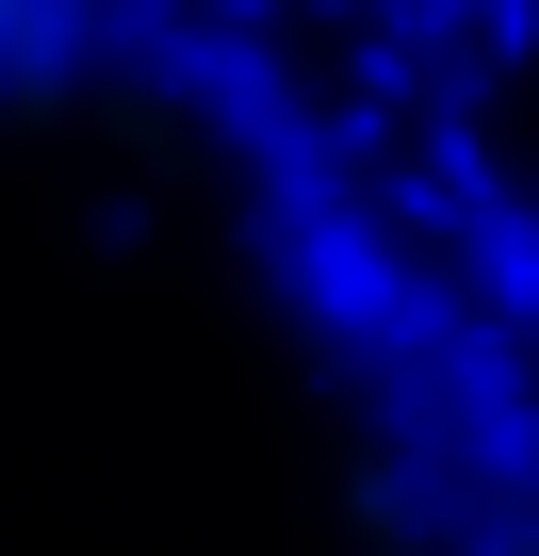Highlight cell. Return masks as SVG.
Returning a JSON list of instances; mask_svg holds the SVG:
<instances>
[{
	"mask_svg": "<svg viewBox=\"0 0 539 556\" xmlns=\"http://www.w3.org/2000/svg\"><path fill=\"white\" fill-rule=\"evenodd\" d=\"M99 17H115V0H0V99H50L99 50Z\"/></svg>",
	"mask_w": 539,
	"mask_h": 556,
	"instance_id": "obj_1",
	"label": "cell"
},
{
	"mask_svg": "<svg viewBox=\"0 0 539 556\" xmlns=\"http://www.w3.org/2000/svg\"><path fill=\"white\" fill-rule=\"evenodd\" d=\"M441 556H539V458H523V475H490V491L441 523Z\"/></svg>",
	"mask_w": 539,
	"mask_h": 556,
	"instance_id": "obj_2",
	"label": "cell"
}]
</instances>
